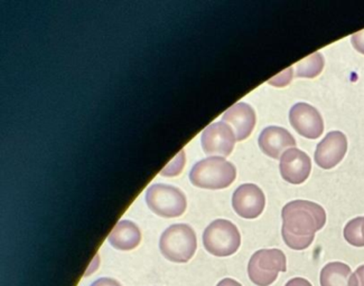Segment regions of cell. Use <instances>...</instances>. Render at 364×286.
Segmentation results:
<instances>
[{"label": "cell", "instance_id": "cell-1", "mask_svg": "<svg viewBox=\"0 0 364 286\" xmlns=\"http://www.w3.org/2000/svg\"><path fill=\"white\" fill-rule=\"evenodd\" d=\"M282 234L284 242L295 251L306 250L314 241L315 233L326 223L323 207L309 200H295L282 209Z\"/></svg>", "mask_w": 364, "mask_h": 286}, {"label": "cell", "instance_id": "cell-2", "mask_svg": "<svg viewBox=\"0 0 364 286\" xmlns=\"http://www.w3.org/2000/svg\"><path fill=\"white\" fill-rule=\"evenodd\" d=\"M237 177L235 165L225 158L212 157L198 161L191 170L190 180L203 189H225Z\"/></svg>", "mask_w": 364, "mask_h": 286}, {"label": "cell", "instance_id": "cell-3", "mask_svg": "<svg viewBox=\"0 0 364 286\" xmlns=\"http://www.w3.org/2000/svg\"><path fill=\"white\" fill-rule=\"evenodd\" d=\"M196 233L185 224L171 226L159 241V250L163 256L174 263L188 262L196 254Z\"/></svg>", "mask_w": 364, "mask_h": 286}, {"label": "cell", "instance_id": "cell-4", "mask_svg": "<svg viewBox=\"0 0 364 286\" xmlns=\"http://www.w3.org/2000/svg\"><path fill=\"white\" fill-rule=\"evenodd\" d=\"M203 244L210 254L225 258L235 254L241 245L237 226L225 219H217L204 231Z\"/></svg>", "mask_w": 364, "mask_h": 286}, {"label": "cell", "instance_id": "cell-5", "mask_svg": "<svg viewBox=\"0 0 364 286\" xmlns=\"http://www.w3.org/2000/svg\"><path fill=\"white\" fill-rule=\"evenodd\" d=\"M287 270L285 254L280 250H260L255 253L248 265L249 278L258 286H269L280 272Z\"/></svg>", "mask_w": 364, "mask_h": 286}, {"label": "cell", "instance_id": "cell-6", "mask_svg": "<svg viewBox=\"0 0 364 286\" xmlns=\"http://www.w3.org/2000/svg\"><path fill=\"white\" fill-rule=\"evenodd\" d=\"M146 202L156 215L165 218L180 217L186 209L185 194L175 187L156 184L148 188Z\"/></svg>", "mask_w": 364, "mask_h": 286}, {"label": "cell", "instance_id": "cell-7", "mask_svg": "<svg viewBox=\"0 0 364 286\" xmlns=\"http://www.w3.org/2000/svg\"><path fill=\"white\" fill-rule=\"evenodd\" d=\"M235 134L225 122H215L208 126L202 133V148L206 155L229 157L235 149Z\"/></svg>", "mask_w": 364, "mask_h": 286}, {"label": "cell", "instance_id": "cell-8", "mask_svg": "<svg viewBox=\"0 0 364 286\" xmlns=\"http://www.w3.org/2000/svg\"><path fill=\"white\" fill-rule=\"evenodd\" d=\"M289 121L296 131L307 139H317L324 131V122L318 111L307 104L297 103L289 112Z\"/></svg>", "mask_w": 364, "mask_h": 286}, {"label": "cell", "instance_id": "cell-9", "mask_svg": "<svg viewBox=\"0 0 364 286\" xmlns=\"http://www.w3.org/2000/svg\"><path fill=\"white\" fill-rule=\"evenodd\" d=\"M264 204V192L256 185H241L233 194V209L237 215L247 219H254L262 215Z\"/></svg>", "mask_w": 364, "mask_h": 286}, {"label": "cell", "instance_id": "cell-10", "mask_svg": "<svg viewBox=\"0 0 364 286\" xmlns=\"http://www.w3.org/2000/svg\"><path fill=\"white\" fill-rule=\"evenodd\" d=\"M348 150V139L340 131H332L319 142L315 151V161L323 169H332L342 161Z\"/></svg>", "mask_w": 364, "mask_h": 286}, {"label": "cell", "instance_id": "cell-11", "mask_svg": "<svg viewBox=\"0 0 364 286\" xmlns=\"http://www.w3.org/2000/svg\"><path fill=\"white\" fill-rule=\"evenodd\" d=\"M280 174L289 184H303L311 170V158L297 148L286 151L280 159Z\"/></svg>", "mask_w": 364, "mask_h": 286}, {"label": "cell", "instance_id": "cell-12", "mask_svg": "<svg viewBox=\"0 0 364 286\" xmlns=\"http://www.w3.org/2000/svg\"><path fill=\"white\" fill-rule=\"evenodd\" d=\"M222 120L233 130L237 141H242L254 131L256 113L247 103H235L223 114Z\"/></svg>", "mask_w": 364, "mask_h": 286}, {"label": "cell", "instance_id": "cell-13", "mask_svg": "<svg viewBox=\"0 0 364 286\" xmlns=\"http://www.w3.org/2000/svg\"><path fill=\"white\" fill-rule=\"evenodd\" d=\"M259 147L268 157L279 159L282 153H285L289 148L293 149L296 147V140L284 128L269 126L260 134Z\"/></svg>", "mask_w": 364, "mask_h": 286}, {"label": "cell", "instance_id": "cell-14", "mask_svg": "<svg viewBox=\"0 0 364 286\" xmlns=\"http://www.w3.org/2000/svg\"><path fill=\"white\" fill-rule=\"evenodd\" d=\"M108 241L117 250L132 251L139 245L141 233L136 224L130 221H122L114 226Z\"/></svg>", "mask_w": 364, "mask_h": 286}, {"label": "cell", "instance_id": "cell-15", "mask_svg": "<svg viewBox=\"0 0 364 286\" xmlns=\"http://www.w3.org/2000/svg\"><path fill=\"white\" fill-rule=\"evenodd\" d=\"M351 275V268L344 263H328L321 272V286H348Z\"/></svg>", "mask_w": 364, "mask_h": 286}, {"label": "cell", "instance_id": "cell-16", "mask_svg": "<svg viewBox=\"0 0 364 286\" xmlns=\"http://www.w3.org/2000/svg\"><path fill=\"white\" fill-rule=\"evenodd\" d=\"M323 67H324V58L318 52L314 53L294 66L293 69H295L294 75L296 77L314 79V77H318Z\"/></svg>", "mask_w": 364, "mask_h": 286}, {"label": "cell", "instance_id": "cell-17", "mask_svg": "<svg viewBox=\"0 0 364 286\" xmlns=\"http://www.w3.org/2000/svg\"><path fill=\"white\" fill-rule=\"evenodd\" d=\"M344 238L352 246L364 247V217L354 218L346 224Z\"/></svg>", "mask_w": 364, "mask_h": 286}, {"label": "cell", "instance_id": "cell-18", "mask_svg": "<svg viewBox=\"0 0 364 286\" xmlns=\"http://www.w3.org/2000/svg\"><path fill=\"white\" fill-rule=\"evenodd\" d=\"M348 286H364V265L356 268L348 281Z\"/></svg>", "mask_w": 364, "mask_h": 286}, {"label": "cell", "instance_id": "cell-19", "mask_svg": "<svg viewBox=\"0 0 364 286\" xmlns=\"http://www.w3.org/2000/svg\"><path fill=\"white\" fill-rule=\"evenodd\" d=\"M291 79H293V67H289V69L282 72L279 77L272 79L274 81L278 79L277 83H274V84L272 85H276V87H285V85H288L291 83Z\"/></svg>", "mask_w": 364, "mask_h": 286}, {"label": "cell", "instance_id": "cell-20", "mask_svg": "<svg viewBox=\"0 0 364 286\" xmlns=\"http://www.w3.org/2000/svg\"><path fill=\"white\" fill-rule=\"evenodd\" d=\"M351 42L354 48L364 55V29L352 35Z\"/></svg>", "mask_w": 364, "mask_h": 286}, {"label": "cell", "instance_id": "cell-21", "mask_svg": "<svg viewBox=\"0 0 364 286\" xmlns=\"http://www.w3.org/2000/svg\"><path fill=\"white\" fill-rule=\"evenodd\" d=\"M91 286H122V284L117 282L114 278L102 277L93 282Z\"/></svg>", "mask_w": 364, "mask_h": 286}, {"label": "cell", "instance_id": "cell-22", "mask_svg": "<svg viewBox=\"0 0 364 286\" xmlns=\"http://www.w3.org/2000/svg\"><path fill=\"white\" fill-rule=\"evenodd\" d=\"M285 286H313L307 280L303 277L291 278V281H288Z\"/></svg>", "mask_w": 364, "mask_h": 286}, {"label": "cell", "instance_id": "cell-23", "mask_svg": "<svg viewBox=\"0 0 364 286\" xmlns=\"http://www.w3.org/2000/svg\"><path fill=\"white\" fill-rule=\"evenodd\" d=\"M217 286H242L239 282L235 281V280H232V278H225V280H222L221 282H219Z\"/></svg>", "mask_w": 364, "mask_h": 286}]
</instances>
